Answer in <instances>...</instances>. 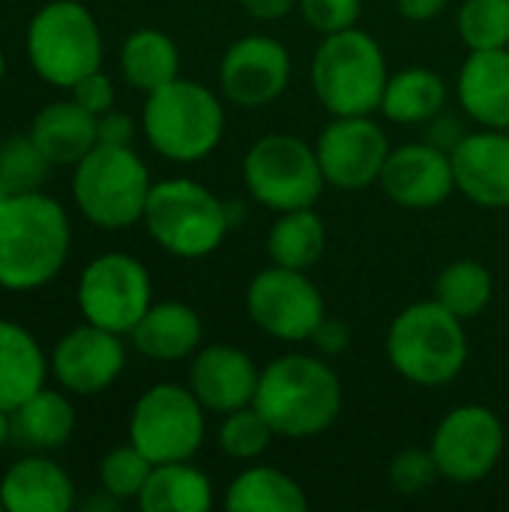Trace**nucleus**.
I'll return each instance as SVG.
<instances>
[{"instance_id": "40", "label": "nucleus", "mask_w": 509, "mask_h": 512, "mask_svg": "<svg viewBox=\"0 0 509 512\" xmlns=\"http://www.w3.org/2000/svg\"><path fill=\"white\" fill-rule=\"evenodd\" d=\"M309 342H312L321 354L336 357V354H345V351H348V345H351V330H348V324H345V321H339V318H330V315H327Z\"/></svg>"}, {"instance_id": "43", "label": "nucleus", "mask_w": 509, "mask_h": 512, "mask_svg": "<svg viewBox=\"0 0 509 512\" xmlns=\"http://www.w3.org/2000/svg\"><path fill=\"white\" fill-rule=\"evenodd\" d=\"M450 0H396V9L408 21H432L447 9Z\"/></svg>"}, {"instance_id": "42", "label": "nucleus", "mask_w": 509, "mask_h": 512, "mask_svg": "<svg viewBox=\"0 0 509 512\" xmlns=\"http://www.w3.org/2000/svg\"><path fill=\"white\" fill-rule=\"evenodd\" d=\"M240 9L255 21H279L297 9L300 0H237Z\"/></svg>"}, {"instance_id": "32", "label": "nucleus", "mask_w": 509, "mask_h": 512, "mask_svg": "<svg viewBox=\"0 0 509 512\" xmlns=\"http://www.w3.org/2000/svg\"><path fill=\"white\" fill-rule=\"evenodd\" d=\"M456 27L468 51L509 48V0H465Z\"/></svg>"}, {"instance_id": "22", "label": "nucleus", "mask_w": 509, "mask_h": 512, "mask_svg": "<svg viewBox=\"0 0 509 512\" xmlns=\"http://www.w3.org/2000/svg\"><path fill=\"white\" fill-rule=\"evenodd\" d=\"M129 336L144 357L159 363H177L201 348L204 324L192 306L180 300H165L153 303Z\"/></svg>"}, {"instance_id": "4", "label": "nucleus", "mask_w": 509, "mask_h": 512, "mask_svg": "<svg viewBox=\"0 0 509 512\" xmlns=\"http://www.w3.org/2000/svg\"><path fill=\"white\" fill-rule=\"evenodd\" d=\"M141 129L147 144L162 159L192 165L207 159L222 144L225 105L210 87L192 78H174L165 87L147 93Z\"/></svg>"}, {"instance_id": "27", "label": "nucleus", "mask_w": 509, "mask_h": 512, "mask_svg": "<svg viewBox=\"0 0 509 512\" xmlns=\"http://www.w3.org/2000/svg\"><path fill=\"white\" fill-rule=\"evenodd\" d=\"M138 507L144 512H207L213 507V483L189 462L153 465Z\"/></svg>"}, {"instance_id": "37", "label": "nucleus", "mask_w": 509, "mask_h": 512, "mask_svg": "<svg viewBox=\"0 0 509 512\" xmlns=\"http://www.w3.org/2000/svg\"><path fill=\"white\" fill-rule=\"evenodd\" d=\"M297 9L315 33L330 36V33L357 27L363 0H300Z\"/></svg>"}, {"instance_id": "17", "label": "nucleus", "mask_w": 509, "mask_h": 512, "mask_svg": "<svg viewBox=\"0 0 509 512\" xmlns=\"http://www.w3.org/2000/svg\"><path fill=\"white\" fill-rule=\"evenodd\" d=\"M126 366L120 333L96 324H84L66 333L51 351V375L57 384L78 396H96L108 390Z\"/></svg>"}, {"instance_id": "48", "label": "nucleus", "mask_w": 509, "mask_h": 512, "mask_svg": "<svg viewBox=\"0 0 509 512\" xmlns=\"http://www.w3.org/2000/svg\"><path fill=\"white\" fill-rule=\"evenodd\" d=\"M0 512H6V507H3V501H0Z\"/></svg>"}, {"instance_id": "2", "label": "nucleus", "mask_w": 509, "mask_h": 512, "mask_svg": "<svg viewBox=\"0 0 509 512\" xmlns=\"http://www.w3.org/2000/svg\"><path fill=\"white\" fill-rule=\"evenodd\" d=\"M69 216L51 198L18 192L0 201V288L36 291L48 285L69 255Z\"/></svg>"}, {"instance_id": "29", "label": "nucleus", "mask_w": 509, "mask_h": 512, "mask_svg": "<svg viewBox=\"0 0 509 512\" xmlns=\"http://www.w3.org/2000/svg\"><path fill=\"white\" fill-rule=\"evenodd\" d=\"M120 72L129 87L153 93L180 78V48L168 33L156 27H141L120 48Z\"/></svg>"}, {"instance_id": "6", "label": "nucleus", "mask_w": 509, "mask_h": 512, "mask_svg": "<svg viewBox=\"0 0 509 512\" xmlns=\"http://www.w3.org/2000/svg\"><path fill=\"white\" fill-rule=\"evenodd\" d=\"M387 78L384 48L360 27L324 36L312 57V90L333 117L375 114Z\"/></svg>"}, {"instance_id": "45", "label": "nucleus", "mask_w": 509, "mask_h": 512, "mask_svg": "<svg viewBox=\"0 0 509 512\" xmlns=\"http://www.w3.org/2000/svg\"><path fill=\"white\" fill-rule=\"evenodd\" d=\"M12 441V426H9V411L0 408V450Z\"/></svg>"}, {"instance_id": "3", "label": "nucleus", "mask_w": 509, "mask_h": 512, "mask_svg": "<svg viewBox=\"0 0 509 512\" xmlns=\"http://www.w3.org/2000/svg\"><path fill=\"white\" fill-rule=\"evenodd\" d=\"M465 321L438 300L405 306L387 330L390 366L417 387H444L465 372L468 363Z\"/></svg>"}, {"instance_id": "34", "label": "nucleus", "mask_w": 509, "mask_h": 512, "mask_svg": "<svg viewBox=\"0 0 509 512\" xmlns=\"http://www.w3.org/2000/svg\"><path fill=\"white\" fill-rule=\"evenodd\" d=\"M51 162L42 156L30 135H9L0 141V180L9 195L36 192L48 177Z\"/></svg>"}, {"instance_id": "5", "label": "nucleus", "mask_w": 509, "mask_h": 512, "mask_svg": "<svg viewBox=\"0 0 509 512\" xmlns=\"http://www.w3.org/2000/svg\"><path fill=\"white\" fill-rule=\"evenodd\" d=\"M141 222L159 249L183 261L213 255L234 225L231 204L186 177L153 183Z\"/></svg>"}, {"instance_id": "9", "label": "nucleus", "mask_w": 509, "mask_h": 512, "mask_svg": "<svg viewBox=\"0 0 509 512\" xmlns=\"http://www.w3.org/2000/svg\"><path fill=\"white\" fill-rule=\"evenodd\" d=\"M243 183L249 195L273 213L315 207L327 186L315 147L285 132L264 135L246 150Z\"/></svg>"}, {"instance_id": "10", "label": "nucleus", "mask_w": 509, "mask_h": 512, "mask_svg": "<svg viewBox=\"0 0 509 512\" xmlns=\"http://www.w3.org/2000/svg\"><path fill=\"white\" fill-rule=\"evenodd\" d=\"M207 438V408L189 387L156 384L141 393L129 420V444L153 465L192 462Z\"/></svg>"}, {"instance_id": "41", "label": "nucleus", "mask_w": 509, "mask_h": 512, "mask_svg": "<svg viewBox=\"0 0 509 512\" xmlns=\"http://www.w3.org/2000/svg\"><path fill=\"white\" fill-rule=\"evenodd\" d=\"M429 129H426V141H432V144H438L441 150H453L459 141H462V123L459 120H453V117H447L444 111L438 114V117H432L429 123H426Z\"/></svg>"}, {"instance_id": "31", "label": "nucleus", "mask_w": 509, "mask_h": 512, "mask_svg": "<svg viewBox=\"0 0 509 512\" xmlns=\"http://www.w3.org/2000/svg\"><path fill=\"white\" fill-rule=\"evenodd\" d=\"M495 297V279L492 270L480 261L462 258L447 264L435 279V297L447 312H453L462 321H471L489 309Z\"/></svg>"}, {"instance_id": "21", "label": "nucleus", "mask_w": 509, "mask_h": 512, "mask_svg": "<svg viewBox=\"0 0 509 512\" xmlns=\"http://www.w3.org/2000/svg\"><path fill=\"white\" fill-rule=\"evenodd\" d=\"M0 501L6 512H69L75 507V486L57 462L36 453L3 474Z\"/></svg>"}, {"instance_id": "38", "label": "nucleus", "mask_w": 509, "mask_h": 512, "mask_svg": "<svg viewBox=\"0 0 509 512\" xmlns=\"http://www.w3.org/2000/svg\"><path fill=\"white\" fill-rule=\"evenodd\" d=\"M72 99L81 105V108H87L90 114H105V111H111V105H114V84H111V78L102 72V69H96V72H90V75H84L75 87H72Z\"/></svg>"}, {"instance_id": "46", "label": "nucleus", "mask_w": 509, "mask_h": 512, "mask_svg": "<svg viewBox=\"0 0 509 512\" xmlns=\"http://www.w3.org/2000/svg\"><path fill=\"white\" fill-rule=\"evenodd\" d=\"M3 75H6V54H3V48H0V81H3Z\"/></svg>"}, {"instance_id": "18", "label": "nucleus", "mask_w": 509, "mask_h": 512, "mask_svg": "<svg viewBox=\"0 0 509 512\" xmlns=\"http://www.w3.org/2000/svg\"><path fill=\"white\" fill-rule=\"evenodd\" d=\"M456 189L483 210L509 207V129L465 132L450 150Z\"/></svg>"}, {"instance_id": "44", "label": "nucleus", "mask_w": 509, "mask_h": 512, "mask_svg": "<svg viewBox=\"0 0 509 512\" xmlns=\"http://www.w3.org/2000/svg\"><path fill=\"white\" fill-rule=\"evenodd\" d=\"M123 501H117L114 495H108L105 489H102V495H96V498H90V501H84L81 504V510H87V512H93V510H117Z\"/></svg>"}, {"instance_id": "47", "label": "nucleus", "mask_w": 509, "mask_h": 512, "mask_svg": "<svg viewBox=\"0 0 509 512\" xmlns=\"http://www.w3.org/2000/svg\"><path fill=\"white\" fill-rule=\"evenodd\" d=\"M9 198V189L3 186V180H0V201H6Z\"/></svg>"}, {"instance_id": "1", "label": "nucleus", "mask_w": 509, "mask_h": 512, "mask_svg": "<svg viewBox=\"0 0 509 512\" xmlns=\"http://www.w3.org/2000/svg\"><path fill=\"white\" fill-rule=\"evenodd\" d=\"M252 405L276 438L306 441L339 420L342 381L315 354H282L261 369Z\"/></svg>"}, {"instance_id": "11", "label": "nucleus", "mask_w": 509, "mask_h": 512, "mask_svg": "<svg viewBox=\"0 0 509 512\" xmlns=\"http://www.w3.org/2000/svg\"><path fill=\"white\" fill-rule=\"evenodd\" d=\"M75 297L84 321L123 336L132 333L153 306V282L138 258L108 252L81 270Z\"/></svg>"}, {"instance_id": "7", "label": "nucleus", "mask_w": 509, "mask_h": 512, "mask_svg": "<svg viewBox=\"0 0 509 512\" xmlns=\"http://www.w3.org/2000/svg\"><path fill=\"white\" fill-rule=\"evenodd\" d=\"M150 189V171L132 147L96 144L72 174V198L81 216L105 231L141 222Z\"/></svg>"}, {"instance_id": "26", "label": "nucleus", "mask_w": 509, "mask_h": 512, "mask_svg": "<svg viewBox=\"0 0 509 512\" xmlns=\"http://www.w3.org/2000/svg\"><path fill=\"white\" fill-rule=\"evenodd\" d=\"M447 105V81L426 66H408L387 78L381 114L399 126H420L438 117Z\"/></svg>"}, {"instance_id": "14", "label": "nucleus", "mask_w": 509, "mask_h": 512, "mask_svg": "<svg viewBox=\"0 0 509 512\" xmlns=\"http://www.w3.org/2000/svg\"><path fill=\"white\" fill-rule=\"evenodd\" d=\"M390 150V138L372 114L333 117L315 144L327 186L345 192H360L378 183Z\"/></svg>"}, {"instance_id": "23", "label": "nucleus", "mask_w": 509, "mask_h": 512, "mask_svg": "<svg viewBox=\"0 0 509 512\" xmlns=\"http://www.w3.org/2000/svg\"><path fill=\"white\" fill-rule=\"evenodd\" d=\"M96 114L81 108L75 99L45 105L30 126V138L51 165H78L96 144Z\"/></svg>"}, {"instance_id": "12", "label": "nucleus", "mask_w": 509, "mask_h": 512, "mask_svg": "<svg viewBox=\"0 0 509 512\" xmlns=\"http://www.w3.org/2000/svg\"><path fill=\"white\" fill-rule=\"evenodd\" d=\"M246 312L252 324L279 342H309L327 318L321 288L306 270L270 264L255 273L246 288Z\"/></svg>"}, {"instance_id": "24", "label": "nucleus", "mask_w": 509, "mask_h": 512, "mask_svg": "<svg viewBox=\"0 0 509 512\" xmlns=\"http://www.w3.org/2000/svg\"><path fill=\"white\" fill-rule=\"evenodd\" d=\"M51 363L39 342L15 321L0 318V408L15 411L45 387Z\"/></svg>"}, {"instance_id": "36", "label": "nucleus", "mask_w": 509, "mask_h": 512, "mask_svg": "<svg viewBox=\"0 0 509 512\" xmlns=\"http://www.w3.org/2000/svg\"><path fill=\"white\" fill-rule=\"evenodd\" d=\"M438 477H441V471H438V462L429 447L426 450L408 447L390 465V483L399 495H423L426 489L435 486Z\"/></svg>"}, {"instance_id": "25", "label": "nucleus", "mask_w": 509, "mask_h": 512, "mask_svg": "<svg viewBox=\"0 0 509 512\" xmlns=\"http://www.w3.org/2000/svg\"><path fill=\"white\" fill-rule=\"evenodd\" d=\"M12 441L33 453L60 450L75 429V411L63 393L39 390L27 402H21L15 411H9Z\"/></svg>"}, {"instance_id": "28", "label": "nucleus", "mask_w": 509, "mask_h": 512, "mask_svg": "<svg viewBox=\"0 0 509 512\" xmlns=\"http://www.w3.org/2000/svg\"><path fill=\"white\" fill-rule=\"evenodd\" d=\"M225 507L231 512H306L309 498L303 486L285 471L252 465L231 480L225 492Z\"/></svg>"}, {"instance_id": "15", "label": "nucleus", "mask_w": 509, "mask_h": 512, "mask_svg": "<svg viewBox=\"0 0 509 512\" xmlns=\"http://www.w3.org/2000/svg\"><path fill=\"white\" fill-rule=\"evenodd\" d=\"M291 81L288 48L264 33L240 36L219 60V90L231 105L264 108L276 102Z\"/></svg>"}, {"instance_id": "30", "label": "nucleus", "mask_w": 509, "mask_h": 512, "mask_svg": "<svg viewBox=\"0 0 509 512\" xmlns=\"http://www.w3.org/2000/svg\"><path fill=\"white\" fill-rule=\"evenodd\" d=\"M327 228L315 207H300L279 213L267 234V255L273 264L288 270H309L324 258Z\"/></svg>"}, {"instance_id": "39", "label": "nucleus", "mask_w": 509, "mask_h": 512, "mask_svg": "<svg viewBox=\"0 0 509 512\" xmlns=\"http://www.w3.org/2000/svg\"><path fill=\"white\" fill-rule=\"evenodd\" d=\"M96 135H99V144H114V147H132V138H135V123L129 114H120V111H105L99 114L96 120Z\"/></svg>"}, {"instance_id": "19", "label": "nucleus", "mask_w": 509, "mask_h": 512, "mask_svg": "<svg viewBox=\"0 0 509 512\" xmlns=\"http://www.w3.org/2000/svg\"><path fill=\"white\" fill-rule=\"evenodd\" d=\"M261 369L234 345H204L192 354L189 390L210 414H231L255 402Z\"/></svg>"}, {"instance_id": "33", "label": "nucleus", "mask_w": 509, "mask_h": 512, "mask_svg": "<svg viewBox=\"0 0 509 512\" xmlns=\"http://www.w3.org/2000/svg\"><path fill=\"white\" fill-rule=\"evenodd\" d=\"M273 438L276 432L267 426V420L258 414L255 405L225 414L219 426V447L228 459H237V462H255L258 456L270 450Z\"/></svg>"}, {"instance_id": "8", "label": "nucleus", "mask_w": 509, "mask_h": 512, "mask_svg": "<svg viewBox=\"0 0 509 512\" xmlns=\"http://www.w3.org/2000/svg\"><path fill=\"white\" fill-rule=\"evenodd\" d=\"M27 60L51 87H75L102 66V33L78 0L45 3L27 27Z\"/></svg>"}, {"instance_id": "20", "label": "nucleus", "mask_w": 509, "mask_h": 512, "mask_svg": "<svg viewBox=\"0 0 509 512\" xmlns=\"http://www.w3.org/2000/svg\"><path fill=\"white\" fill-rule=\"evenodd\" d=\"M459 105L483 129H509V48L468 54L459 69Z\"/></svg>"}, {"instance_id": "16", "label": "nucleus", "mask_w": 509, "mask_h": 512, "mask_svg": "<svg viewBox=\"0 0 509 512\" xmlns=\"http://www.w3.org/2000/svg\"><path fill=\"white\" fill-rule=\"evenodd\" d=\"M378 183L387 198L405 210L441 207L456 192L450 150H441L432 141H411L393 147Z\"/></svg>"}, {"instance_id": "35", "label": "nucleus", "mask_w": 509, "mask_h": 512, "mask_svg": "<svg viewBox=\"0 0 509 512\" xmlns=\"http://www.w3.org/2000/svg\"><path fill=\"white\" fill-rule=\"evenodd\" d=\"M150 471L153 462L135 444L117 447L99 462V486L117 501H138Z\"/></svg>"}, {"instance_id": "13", "label": "nucleus", "mask_w": 509, "mask_h": 512, "mask_svg": "<svg viewBox=\"0 0 509 512\" xmlns=\"http://www.w3.org/2000/svg\"><path fill=\"white\" fill-rule=\"evenodd\" d=\"M504 447V423L483 405H459L447 411L429 441L441 477L459 486L486 480L498 468Z\"/></svg>"}]
</instances>
